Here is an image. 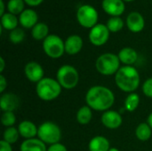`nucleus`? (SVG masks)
<instances>
[{
	"label": "nucleus",
	"instance_id": "obj_31",
	"mask_svg": "<svg viewBox=\"0 0 152 151\" xmlns=\"http://www.w3.org/2000/svg\"><path fill=\"white\" fill-rule=\"evenodd\" d=\"M142 93L145 96L152 98V77H150L142 84Z\"/></svg>",
	"mask_w": 152,
	"mask_h": 151
},
{
	"label": "nucleus",
	"instance_id": "obj_11",
	"mask_svg": "<svg viewBox=\"0 0 152 151\" xmlns=\"http://www.w3.org/2000/svg\"><path fill=\"white\" fill-rule=\"evenodd\" d=\"M101 121L106 128L115 130L121 126L123 123V118L119 112L110 109L102 113Z\"/></svg>",
	"mask_w": 152,
	"mask_h": 151
},
{
	"label": "nucleus",
	"instance_id": "obj_21",
	"mask_svg": "<svg viewBox=\"0 0 152 151\" xmlns=\"http://www.w3.org/2000/svg\"><path fill=\"white\" fill-rule=\"evenodd\" d=\"M31 36L35 40H45L49 36V27L45 22H38L31 28Z\"/></svg>",
	"mask_w": 152,
	"mask_h": 151
},
{
	"label": "nucleus",
	"instance_id": "obj_25",
	"mask_svg": "<svg viewBox=\"0 0 152 151\" xmlns=\"http://www.w3.org/2000/svg\"><path fill=\"white\" fill-rule=\"evenodd\" d=\"M139 104H140V96L135 93H132L126 96L124 103V109L128 112H134V110L137 109Z\"/></svg>",
	"mask_w": 152,
	"mask_h": 151
},
{
	"label": "nucleus",
	"instance_id": "obj_24",
	"mask_svg": "<svg viewBox=\"0 0 152 151\" xmlns=\"http://www.w3.org/2000/svg\"><path fill=\"white\" fill-rule=\"evenodd\" d=\"M151 134L152 129L148 123H141L135 129V136L141 142H146L150 140Z\"/></svg>",
	"mask_w": 152,
	"mask_h": 151
},
{
	"label": "nucleus",
	"instance_id": "obj_35",
	"mask_svg": "<svg viewBox=\"0 0 152 151\" xmlns=\"http://www.w3.org/2000/svg\"><path fill=\"white\" fill-rule=\"evenodd\" d=\"M44 0H24L25 4H27L29 6H38L39 4H41L43 3Z\"/></svg>",
	"mask_w": 152,
	"mask_h": 151
},
{
	"label": "nucleus",
	"instance_id": "obj_40",
	"mask_svg": "<svg viewBox=\"0 0 152 151\" xmlns=\"http://www.w3.org/2000/svg\"><path fill=\"white\" fill-rule=\"evenodd\" d=\"M123 1H126V2H132V1H134V0H123Z\"/></svg>",
	"mask_w": 152,
	"mask_h": 151
},
{
	"label": "nucleus",
	"instance_id": "obj_28",
	"mask_svg": "<svg viewBox=\"0 0 152 151\" xmlns=\"http://www.w3.org/2000/svg\"><path fill=\"white\" fill-rule=\"evenodd\" d=\"M124 25L125 22L120 17H110L106 23V26L109 28V30L113 33L120 31L124 28Z\"/></svg>",
	"mask_w": 152,
	"mask_h": 151
},
{
	"label": "nucleus",
	"instance_id": "obj_15",
	"mask_svg": "<svg viewBox=\"0 0 152 151\" xmlns=\"http://www.w3.org/2000/svg\"><path fill=\"white\" fill-rule=\"evenodd\" d=\"M83 39L78 35H71L68 36L64 42L65 53L69 55L77 54L83 48Z\"/></svg>",
	"mask_w": 152,
	"mask_h": 151
},
{
	"label": "nucleus",
	"instance_id": "obj_32",
	"mask_svg": "<svg viewBox=\"0 0 152 151\" xmlns=\"http://www.w3.org/2000/svg\"><path fill=\"white\" fill-rule=\"evenodd\" d=\"M47 151H68V150L63 144L58 142L49 145V147L47 148Z\"/></svg>",
	"mask_w": 152,
	"mask_h": 151
},
{
	"label": "nucleus",
	"instance_id": "obj_19",
	"mask_svg": "<svg viewBox=\"0 0 152 151\" xmlns=\"http://www.w3.org/2000/svg\"><path fill=\"white\" fill-rule=\"evenodd\" d=\"M110 144L109 140L102 135L94 136L91 139L88 144L89 151H109Z\"/></svg>",
	"mask_w": 152,
	"mask_h": 151
},
{
	"label": "nucleus",
	"instance_id": "obj_1",
	"mask_svg": "<svg viewBox=\"0 0 152 151\" xmlns=\"http://www.w3.org/2000/svg\"><path fill=\"white\" fill-rule=\"evenodd\" d=\"M86 102L88 107L95 111H107L115 103L113 92L104 85H94L86 94Z\"/></svg>",
	"mask_w": 152,
	"mask_h": 151
},
{
	"label": "nucleus",
	"instance_id": "obj_14",
	"mask_svg": "<svg viewBox=\"0 0 152 151\" xmlns=\"http://www.w3.org/2000/svg\"><path fill=\"white\" fill-rule=\"evenodd\" d=\"M20 103V98L12 93H3L0 97V108L3 112L15 111L19 108Z\"/></svg>",
	"mask_w": 152,
	"mask_h": 151
},
{
	"label": "nucleus",
	"instance_id": "obj_9",
	"mask_svg": "<svg viewBox=\"0 0 152 151\" xmlns=\"http://www.w3.org/2000/svg\"><path fill=\"white\" fill-rule=\"evenodd\" d=\"M110 31L106 24L98 23L90 29L88 38L92 44L95 46H102L105 44L110 38Z\"/></svg>",
	"mask_w": 152,
	"mask_h": 151
},
{
	"label": "nucleus",
	"instance_id": "obj_36",
	"mask_svg": "<svg viewBox=\"0 0 152 151\" xmlns=\"http://www.w3.org/2000/svg\"><path fill=\"white\" fill-rule=\"evenodd\" d=\"M4 10H5V4H4V0H0V16L4 15V14L5 13Z\"/></svg>",
	"mask_w": 152,
	"mask_h": 151
},
{
	"label": "nucleus",
	"instance_id": "obj_5",
	"mask_svg": "<svg viewBox=\"0 0 152 151\" xmlns=\"http://www.w3.org/2000/svg\"><path fill=\"white\" fill-rule=\"evenodd\" d=\"M56 80L63 89L71 90L78 85L79 73L75 67L65 64L60 67L57 70Z\"/></svg>",
	"mask_w": 152,
	"mask_h": 151
},
{
	"label": "nucleus",
	"instance_id": "obj_10",
	"mask_svg": "<svg viewBox=\"0 0 152 151\" xmlns=\"http://www.w3.org/2000/svg\"><path fill=\"white\" fill-rule=\"evenodd\" d=\"M24 73L27 79L32 83H38L45 77V71L43 67L37 61H29L25 65Z\"/></svg>",
	"mask_w": 152,
	"mask_h": 151
},
{
	"label": "nucleus",
	"instance_id": "obj_7",
	"mask_svg": "<svg viewBox=\"0 0 152 151\" xmlns=\"http://www.w3.org/2000/svg\"><path fill=\"white\" fill-rule=\"evenodd\" d=\"M43 50L48 57L52 59H59L65 53L64 41L59 36L50 34L43 41Z\"/></svg>",
	"mask_w": 152,
	"mask_h": 151
},
{
	"label": "nucleus",
	"instance_id": "obj_39",
	"mask_svg": "<svg viewBox=\"0 0 152 151\" xmlns=\"http://www.w3.org/2000/svg\"><path fill=\"white\" fill-rule=\"evenodd\" d=\"M109 151H119V150H118V149H117V148H110Z\"/></svg>",
	"mask_w": 152,
	"mask_h": 151
},
{
	"label": "nucleus",
	"instance_id": "obj_34",
	"mask_svg": "<svg viewBox=\"0 0 152 151\" xmlns=\"http://www.w3.org/2000/svg\"><path fill=\"white\" fill-rule=\"evenodd\" d=\"M7 87V81L5 79V77H4V75H0V93H4V90Z\"/></svg>",
	"mask_w": 152,
	"mask_h": 151
},
{
	"label": "nucleus",
	"instance_id": "obj_18",
	"mask_svg": "<svg viewBox=\"0 0 152 151\" xmlns=\"http://www.w3.org/2000/svg\"><path fill=\"white\" fill-rule=\"evenodd\" d=\"M118 56L119 58L120 62L123 63L124 66H132L138 60V53L132 47H124V48H122L118 52Z\"/></svg>",
	"mask_w": 152,
	"mask_h": 151
},
{
	"label": "nucleus",
	"instance_id": "obj_33",
	"mask_svg": "<svg viewBox=\"0 0 152 151\" xmlns=\"http://www.w3.org/2000/svg\"><path fill=\"white\" fill-rule=\"evenodd\" d=\"M0 151H12V144L4 142V140L0 141Z\"/></svg>",
	"mask_w": 152,
	"mask_h": 151
},
{
	"label": "nucleus",
	"instance_id": "obj_30",
	"mask_svg": "<svg viewBox=\"0 0 152 151\" xmlns=\"http://www.w3.org/2000/svg\"><path fill=\"white\" fill-rule=\"evenodd\" d=\"M16 122V117L14 115V112L7 111V112H3V115L1 117V123L4 126L7 127H12L14 125Z\"/></svg>",
	"mask_w": 152,
	"mask_h": 151
},
{
	"label": "nucleus",
	"instance_id": "obj_22",
	"mask_svg": "<svg viewBox=\"0 0 152 151\" xmlns=\"http://www.w3.org/2000/svg\"><path fill=\"white\" fill-rule=\"evenodd\" d=\"M93 118V109L87 105L82 106L77 112L76 119L77 122L82 125H88Z\"/></svg>",
	"mask_w": 152,
	"mask_h": 151
},
{
	"label": "nucleus",
	"instance_id": "obj_26",
	"mask_svg": "<svg viewBox=\"0 0 152 151\" xmlns=\"http://www.w3.org/2000/svg\"><path fill=\"white\" fill-rule=\"evenodd\" d=\"M20 133L18 131V128H15L14 126H12V127H7L4 131V133H3V140L10 144H14L19 137H20Z\"/></svg>",
	"mask_w": 152,
	"mask_h": 151
},
{
	"label": "nucleus",
	"instance_id": "obj_13",
	"mask_svg": "<svg viewBox=\"0 0 152 151\" xmlns=\"http://www.w3.org/2000/svg\"><path fill=\"white\" fill-rule=\"evenodd\" d=\"M126 24L131 32L139 33L145 27V20L139 12H131L126 17Z\"/></svg>",
	"mask_w": 152,
	"mask_h": 151
},
{
	"label": "nucleus",
	"instance_id": "obj_17",
	"mask_svg": "<svg viewBox=\"0 0 152 151\" xmlns=\"http://www.w3.org/2000/svg\"><path fill=\"white\" fill-rule=\"evenodd\" d=\"M18 131L20 135L25 140L36 138L37 136L38 127L29 120H23L18 125Z\"/></svg>",
	"mask_w": 152,
	"mask_h": 151
},
{
	"label": "nucleus",
	"instance_id": "obj_12",
	"mask_svg": "<svg viewBox=\"0 0 152 151\" xmlns=\"http://www.w3.org/2000/svg\"><path fill=\"white\" fill-rule=\"evenodd\" d=\"M124 2L123 0H102V7L111 17H120L126 10Z\"/></svg>",
	"mask_w": 152,
	"mask_h": 151
},
{
	"label": "nucleus",
	"instance_id": "obj_20",
	"mask_svg": "<svg viewBox=\"0 0 152 151\" xmlns=\"http://www.w3.org/2000/svg\"><path fill=\"white\" fill-rule=\"evenodd\" d=\"M20 151H47L45 142L38 138L25 140L20 147Z\"/></svg>",
	"mask_w": 152,
	"mask_h": 151
},
{
	"label": "nucleus",
	"instance_id": "obj_4",
	"mask_svg": "<svg viewBox=\"0 0 152 151\" xmlns=\"http://www.w3.org/2000/svg\"><path fill=\"white\" fill-rule=\"evenodd\" d=\"M120 61L118 54L106 53L100 55L95 61L96 70L103 76L116 75L120 67Z\"/></svg>",
	"mask_w": 152,
	"mask_h": 151
},
{
	"label": "nucleus",
	"instance_id": "obj_27",
	"mask_svg": "<svg viewBox=\"0 0 152 151\" xmlns=\"http://www.w3.org/2000/svg\"><path fill=\"white\" fill-rule=\"evenodd\" d=\"M25 2L24 0H9L7 2V10L8 12H11L14 15L20 14L24 9Z\"/></svg>",
	"mask_w": 152,
	"mask_h": 151
},
{
	"label": "nucleus",
	"instance_id": "obj_6",
	"mask_svg": "<svg viewBox=\"0 0 152 151\" xmlns=\"http://www.w3.org/2000/svg\"><path fill=\"white\" fill-rule=\"evenodd\" d=\"M37 137L45 144L58 143L61 139V130L55 123L45 121L38 126Z\"/></svg>",
	"mask_w": 152,
	"mask_h": 151
},
{
	"label": "nucleus",
	"instance_id": "obj_37",
	"mask_svg": "<svg viewBox=\"0 0 152 151\" xmlns=\"http://www.w3.org/2000/svg\"><path fill=\"white\" fill-rule=\"evenodd\" d=\"M5 68V61L3 57H0V72H3Z\"/></svg>",
	"mask_w": 152,
	"mask_h": 151
},
{
	"label": "nucleus",
	"instance_id": "obj_8",
	"mask_svg": "<svg viewBox=\"0 0 152 151\" xmlns=\"http://www.w3.org/2000/svg\"><path fill=\"white\" fill-rule=\"evenodd\" d=\"M77 22L86 28H92L98 24L99 14L97 10L91 4H82L78 7L76 14Z\"/></svg>",
	"mask_w": 152,
	"mask_h": 151
},
{
	"label": "nucleus",
	"instance_id": "obj_3",
	"mask_svg": "<svg viewBox=\"0 0 152 151\" xmlns=\"http://www.w3.org/2000/svg\"><path fill=\"white\" fill-rule=\"evenodd\" d=\"M61 90L62 87L59 82L52 77H44L36 86L37 95L44 101H51L57 99L61 93Z\"/></svg>",
	"mask_w": 152,
	"mask_h": 151
},
{
	"label": "nucleus",
	"instance_id": "obj_23",
	"mask_svg": "<svg viewBox=\"0 0 152 151\" xmlns=\"http://www.w3.org/2000/svg\"><path fill=\"white\" fill-rule=\"evenodd\" d=\"M19 23V18L11 12H5L1 16V27L6 30H13L17 28Z\"/></svg>",
	"mask_w": 152,
	"mask_h": 151
},
{
	"label": "nucleus",
	"instance_id": "obj_2",
	"mask_svg": "<svg viewBox=\"0 0 152 151\" xmlns=\"http://www.w3.org/2000/svg\"><path fill=\"white\" fill-rule=\"evenodd\" d=\"M115 83L121 91L128 93H134L140 86V74L133 66H122L115 75Z\"/></svg>",
	"mask_w": 152,
	"mask_h": 151
},
{
	"label": "nucleus",
	"instance_id": "obj_29",
	"mask_svg": "<svg viewBox=\"0 0 152 151\" xmlns=\"http://www.w3.org/2000/svg\"><path fill=\"white\" fill-rule=\"evenodd\" d=\"M24 38H25V32L23 29L20 28H16L15 29L12 30L9 34V39L14 44H18L21 43L24 40Z\"/></svg>",
	"mask_w": 152,
	"mask_h": 151
},
{
	"label": "nucleus",
	"instance_id": "obj_38",
	"mask_svg": "<svg viewBox=\"0 0 152 151\" xmlns=\"http://www.w3.org/2000/svg\"><path fill=\"white\" fill-rule=\"evenodd\" d=\"M147 123L149 124V125L151 127L152 129V112L149 115V117H148V118H147Z\"/></svg>",
	"mask_w": 152,
	"mask_h": 151
},
{
	"label": "nucleus",
	"instance_id": "obj_16",
	"mask_svg": "<svg viewBox=\"0 0 152 151\" xmlns=\"http://www.w3.org/2000/svg\"><path fill=\"white\" fill-rule=\"evenodd\" d=\"M38 15L37 12L33 9H25L19 15V23L24 28H32L36 24H37Z\"/></svg>",
	"mask_w": 152,
	"mask_h": 151
}]
</instances>
